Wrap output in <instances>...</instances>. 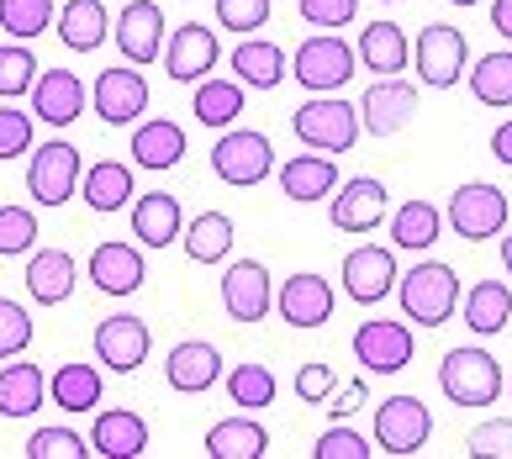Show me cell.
<instances>
[{"label":"cell","instance_id":"6da1fadb","mask_svg":"<svg viewBox=\"0 0 512 459\" xmlns=\"http://www.w3.org/2000/svg\"><path fill=\"white\" fill-rule=\"evenodd\" d=\"M396 301H402V317L417 328H444L460 312V275L444 259H423L396 280Z\"/></svg>","mask_w":512,"mask_h":459},{"label":"cell","instance_id":"7a4b0ae2","mask_svg":"<svg viewBox=\"0 0 512 459\" xmlns=\"http://www.w3.org/2000/svg\"><path fill=\"white\" fill-rule=\"evenodd\" d=\"M291 132L301 138V148H317V153H349L359 143V132H365V122H359V106H349L344 95H312V101L296 106L291 117Z\"/></svg>","mask_w":512,"mask_h":459},{"label":"cell","instance_id":"3957f363","mask_svg":"<svg viewBox=\"0 0 512 459\" xmlns=\"http://www.w3.org/2000/svg\"><path fill=\"white\" fill-rule=\"evenodd\" d=\"M439 391L454 401V407H491V401L507 391V380H502L497 354L460 343V349H449L439 359Z\"/></svg>","mask_w":512,"mask_h":459},{"label":"cell","instance_id":"277c9868","mask_svg":"<svg viewBox=\"0 0 512 459\" xmlns=\"http://www.w3.org/2000/svg\"><path fill=\"white\" fill-rule=\"evenodd\" d=\"M212 175L238 185V190L264 185L275 175V143L254 127H227L217 138V148H212Z\"/></svg>","mask_w":512,"mask_h":459},{"label":"cell","instance_id":"5b68a950","mask_svg":"<svg viewBox=\"0 0 512 459\" xmlns=\"http://www.w3.org/2000/svg\"><path fill=\"white\" fill-rule=\"evenodd\" d=\"M291 74L312 95H333V90H344L354 74H359V53L344 43V37L317 32V37H307V43L291 53Z\"/></svg>","mask_w":512,"mask_h":459},{"label":"cell","instance_id":"8992f818","mask_svg":"<svg viewBox=\"0 0 512 459\" xmlns=\"http://www.w3.org/2000/svg\"><path fill=\"white\" fill-rule=\"evenodd\" d=\"M412 64H417V80L428 90H454L465 80V64H470L465 32L449 27V22H428L412 43Z\"/></svg>","mask_w":512,"mask_h":459},{"label":"cell","instance_id":"52a82bcc","mask_svg":"<svg viewBox=\"0 0 512 459\" xmlns=\"http://www.w3.org/2000/svg\"><path fill=\"white\" fill-rule=\"evenodd\" d=\"M85 180V169H80V148L64 143V138H53L43 148H32V164H27V196L37 206H64L74 201V190H80Z\"/></svg>","mask_w":512,"mask_h":459},{"label":"cell","instance_id":"ba28073f","mask_svg":"<svg viewBox=\"0 0 512 459\" xmlns=\"http://www.w3.org/2000/svg\"><path fill=\"white\" fill-rule=\"evenodd\" d=\"M444 222L454 227V238L465 243H481V238H497L507 227V196L491 180H470L449 196V212Z\"/></svg>","mask_w":512,"mask_h":459},{"label":"cell","instance_id":"9c48e42d","mask_svg":"<svg viewBox=\"0 0 512 459\" xmlns=\"http://www.w3.org/2000/svg\"><path fill=\"white\" fill-rule=\"evenodd\" d=\"M417 354V338L407 322H359L354 328V359L365 365L370 375H402Z\"/></svg>","mask_w":512,"mask_h":459},{"label":"cell","instance_id":"30bf717a","mask_svg":"<svg viewBox=\"0 0 512 459\" xmlns=\"http://www.w3.org/2000/svg\"><path fill=\"white\" fill-rule=\"evenodd\" d=\"M148 349H154V333H148V322L143 317H132V312H111L96 322V359L106 370H117V375H138L143 370V359Z\"/></svg>","mask_w":512,"mask_h":459},{"label":"cell","instance_id":"8fae6325","mask_svg":"<svg viewBox=\"0 0 512 459\" xmlns=\"http://www.w3.org/2000/svg\"><path fill=\"white\" fill-rule=\"evenodd\" d=\"M396 280H402V270H396V254L381 243H359L344 254V296L354 306H375L386 301L396 291Z\"/></svg>","mask_w":512,"mask_h":459},{"label":"cell","instance_id":"7c38bea8","mask_svg":"<svg viewBox=\"0 0 512 459\" xmlns=\"http://www.w3.org/2000/svg\"><path fill=\"white\" fill-rule=\"evenodd\" d=\"M412 117H417V85H407L402 74H386V80H375L359 95V122H365V132L381 143L396 138Z\"/></svg>","mask_w":512,"mask_h":459},{"label":"cell","instance_id":"4fadbf2b","mask_svg":"<svg viewBox=\"0 0 512 459\" xmlns=\"http://www.w3.org/2000/svg\"><path fill=\"white\" fill-rule=\"evenodd\" d=\"M386 206H391V196H386L381 180L354 175V180H344V190H333V196H328V217H333L338 233L365 238V233H375V227L386 222Z\"/></svg>","mask_w":512,"mask_h":459},{"label":"cell","instance_id":"5bb4252c","mask_svg":"<svg viewBox=\"0 0 512 459\" xmlns=\"http://www.w3.org/2000/svg\"><path fill=\"white\" fill-rule=\"evenodd\" d=\"M433 433V412L417 396H386L375 407V444L386 454H417Z\"/></svg>","mask_w":512,"mask_h":459},{"label":"cell","instance_id":"9a60e30c","mask_svg":"<svg viewBox=\"0 0 512 459\" xmlns=\"http://www.w3.org/2000/svg\"><path fill=\"white\" fill-rule=\"evenodd\" d=\"M222 306L233 322H264L275 306V280L259 259H233L222 275Z\"/></svg>","mask_w":512,"mask_h":459},{"label":"cell","instance_id":"2e32d148","mask_svg":"<svg viewBox=\"0 0 512 459\" xmlns=\"http://www.w3.org/2000/svg\"><path fill=\"white\" fill-rule=\"evenodd\" d=\"M111 37H117V48H122V59L127 64H154L164 59V11H159V0H127L122 16H117V27H111Z\"/></svg>","mask_w":512,"mask_h":459},{"label":"cell","instance_id":"e0dca14e","mask_svg":"<svg viewBox=\"0 0 512 459\" xmlns=\"http://www.w3.org/2000/svg\"><path fill=\"white\" fill-rule=\"evenodd\" d=\"M90 101H96V117L106 127H132L148 111V80L132 69H101L96 85H90Z\"/></svg>","mask_w":512,"mask_h":459},{"label":"cell","instance_id":"ac0fdd59","mask_svg":"<svg viewBox=\"0 0 512 459\" xmlns=\"http://www.w3.org/2000/svg\"><path fill=\"white\" fill-rule=\"evenodd\" d=\"M206 69H217V32L201 22L175 27V37L164 43V74L175 85H201Z\"/></svg>","mask_w":512,"mask_h":459},{"label":"cell","instance_id":"d6986e66","mask_svg":"<svg viewBox=\"0 0 512 459\" xmlns=\"http://www.w3.org/2000/svg\"><path fill=\"white\" fill-rule=\"evenodd\" d=\"M275 312L291 322V328H322V322L333 317V285L322 280V275H312V270H296L286 285L275 291Z\"/></svg>","mask_w":512,"mask_h":459},{"label":"cell","instance_id":"ffe728a7","mask_svg":"<svg viewBox=\"0 0 512 459\" xmlns=\"http://www.w3.org/2000/svg\"><path fill=\"white\" fill-rule=\"evenodd\" d=\"M217 375H222V354H217V343H206V338H185L164 359V380H169V391H180V396L212 391Z\"/></svg>","mask_w":512,"mask_h":459},{"label":"cell","instance_id":"44dd1931","mask_svg":"<svg viewBox=\"0 0 512 459\" xmlns=\"http://www.w3.org/2000/svg\"><path fill=\"white\" fill-rule=\"evenodd\" d=\"M90 280H96V291H106V296H132V291H143L148 264L132 243L106 238V243L90 248Z\"/></svg>","mask_w":512,"mask_h":459},{"label":"cell","instance_id":"7402d4cb","mask_svg":"<svg viewBox=\"0 0 512 459\" xmlns=\"http://www.w3.org/2000/svg\"><path fill=\"white\" fill-rule=\"evenodd\" d=\"M85 111V80L74 69H43L32 85V117L48 127H69Z\"/></svg>","mask_w":512,"mask_h":459},{"label":"cell","instance_id":"603a6c76","mask_svg":"<svg viewBox=\"0 0 512 459\" xmlns=\"http://www.w3.org/2000/svg\"><path fill=\"white\" fill-rule=\"evenodd\" d=\"M74 280H80V264H74L69 248H32V259H27V296L37 306L69 301Z\"/></svg>","mask_w":512,"mask_h":459},{"label":"cell","instance_id":"cb8c5ba5","mask_svg":"<svg viewBox=\"0 0 512 459\" xmlns=\"http://www.w3.org/2000/svg\"><path fill=\"white\" fill-rule=\"evenodd\" d=\"M275 175H280V190H286L296 206L328 201L333 190H338V164L328 159V153H291Z\"/></svg>","mask_w":512,"mask_h":459},{"label":"cell","instance_id":"d4e9b609","mask_svg":"<svg viewBox=\"0 0 512 459\" xmlns=\"http://www.w3.org/2000/svg\"><path fill=\"white\" fill-rule=\"evenodd\" d=\"M132 233H138L143 248H169L175 238H185L180 196H169V190H148V196H138L132 201Z\"/></svg>","mask_w":512,"mask_h":459},{"label":"cell","instance_id":"484cf974","mask_svg":"<svg viewBox=\"0 0 512 459\" xmlns=\"http://www.w3.org/2000/svg\"><path fill=\"white\" fill-rule=\"evenodd\" d=\"M90 449L106 459H138V454H148V423L127 407H106L90 423Z\"/></svg>","mask_w":512,"mask_h":459},{"label":"cell","instance_id":"4316f807","mask_svg":"<svg viewBox=\"0 0 512 459\" xmlns=\"http://www.w3.org/2000/svg\"><path fill=\"white\" fill-rule=\"evenodd\" d=\"M359 69H370V74H402L412 64V43H407V32L396 27V22H370L365 32H359Z\"/></svg>","mask_w":512,"mask_h":459},{"label":"cell","instance_id":"83f0119b","mask_svg":"<svg viewBox=\"0 0 512 459\" xmlns=\"http://www.w3.org/2000/svg\"><path fill=\"white\" fill-rule=\"evenodd\" d=\"M460 312H465L470 333L497 338L502 328H512V291L502 280H476V285H470V296H460Z\"/></svg>","mask_w":512,"mask_h":459},{"label":"cell","instance_id":"f1b7e54d","mask_svg":"<svg viewBox=\"0 0 512 459\" xmlns=\"http://www.w3.org/2000/svg\"><path fill=\"white\" fill-rule=\"evenodd\" d=\"M80 201L90 206V212H122V206L132 201V169L122 159H96L85 169V180H80Z\"/></svg>","mask_w":512,"mask_h":459},{"label":"cell","instance_id":"f546056e","mask_svg":"<svg viewBox=\"0 0 512 459\" xmlns=\"http://www.w3.org/2000/svg\"><path fill=\"white\" fill-rule=\"evenodd\" d=\"M106 37H111V11L101 0H69L59 11V43L69 53H96Z\"/></svg>","mask_w":512,"mask_h":459},{"label":"cell","instance_id":"4dcf8cb0","mask_svg":"<svg viewBox=\"0 0 512 459\" xmlns=\"http://www.w3.org/2000/svg\"><path fill=\"white\" fill-rule=\"evenodd\" d=\"M233 74L243 85H254V90H275L280 80H286V48L270 43V37H243V43L233 48Z\"/></svg>","mask_w":512,"mask_h":459},{"label":"cell","instance_id":"1f68e13d","mask_svg":"<svg viewBox=\"0 0 512 459\" xmlns=\"http://www.w3.org/2000/svg\"><path fill=\"white\" fill-rule=\"evenodd\" d=\"M444 233V212L433 201H402L391 212V243L407 248V254H428Z\"/></svg>","mask_w":512,"mask_h":459},{"label":"cell","instance_id":"d6a6232c","mask_svg":"<svg viewBox=\"0 0 512 459\" xmlns=\"http://www.w3.org/2000/svg\"><path fill=\"white\" fill-rule=\"evenodd\" d=\"M185 159V132L175 122H138V132H132V164L138 169H175Z\"/></svg>","mask_w":512,"mask_h":459},{"label":"cell","instance_id":"836d02e7","mask_svg":"<svg viewBox=\"0 0 512 459\" xmlns=\"http://www.w3.org/2000/svg\"><path fill=\"white\" fill-rule=\"evenodd\" d=\"M206 454L212 459H264L270 454V433L259 417H227L206 433Z\"/></svg>","mask_w":512,"mask_h":459},{"label":"cell","instance_id":"e575fe53","mask_svg":"<svg viewBox=\"0 0 512 459\" xmlns=\"http://www.w3.org/2000/svg\"><path fill=\"white\" fill-rule=\"evenodd\" d=\"M48 375L37 365H0V417H32L43 407Z\"/></svg>","mask_w":512,"mask_h":459},{"label":"cell","instance_id":"d590c367","mask_svg":"<svg viewBox=\"0 0 512 459\" xmlns=\"http://www.w3.org/2000/svg\"><path fill=\"white\" fill-rule=\"evenodd\" d=\"M48 396H53V407H64V412L101 407V370L96 365H59L48 375Z\"/></svg>","mask_w":512,"mask_h":459},{"label":"cell","instance_id":"8d00e7d4","mask_svg":"<svg viewBox=\"0 0 512 459\" xmlns=\"http://www.w3.org/2000/svg\"><path fill=\"white\" fill-rule=\"evenodd\" d=\"M185 254L196 264H217L233 254V217L227 212H201L185 222Z\"/></svg>","mask_w":512,"mask_h":459},{"label":"cell","instance_id":"74e56055","mask_svg":"<svg viewBox=\"0 0 512 459\" xmlns=\"http://www.w3.org/2000/svg\"><path fill=\"white\" fill-rule=\"evenodd\" d=\"M191 111L201 127H233L243 117V80H201Z\"/></svg>","mask_w":512,"mask_h":459},{"label":"cell","instance_id":"f35d334b","mask_svg":"<svg viewBox=\"0 0 512 459\" xmlns=\"http://www.w3.org/2000/svg\"><path fill=\"white\" fill-rule=\"evenodd\" d=\"M470 95L481 106H512V53L507 48L476 59V69H470Z\"/></svg>","mask_w":512,"mask_h":459},{"label":"cell","instance_id":"ab89813d","mask_svg":"<svg viewBox=\"0 0 512 459\" xmlns=\"http://www.w3.org/2000/svg\"><path fill=\"white\" fill-rule=\"evenodd\" d=\"M275 370L270 365H238V370H227V396H233V407L243 412H264V407H275Z\"/></svg>","mask_w":512,"mask_h":459},{"label":"cell","instance_id":"60d3db41","mask_svg":"<svg viewBox=\"0 0 512 459\" xmlns=\"http://www.w3.org/2000/svg\"><path fill=\"white\" fill-rule=\"evenodd\" d=\"M37 59L27 43H0V101H16V95H32L37 85Z\"/></svg>","mask_w":512,"mask_h":459},{"label":"cell","instance_id":"b9f144b4","mask_svg":"<svg viewBox=\"0 0 512 459\" xmlns=\"http://www.w3.org/2000/svg\"><path fill=\"white\" fill-rule=\"evenodd\" d=\"M48 22H53V0H0V27H6L16 43L43 37Z\"/></svg>","mask_w":512,"mask_h":459},{"label":"cell","instance_id":"7bdbcfd3","mask_svg":"<svg viewBox=\"0 0 512 459\" xmlns=\"http://www.w3.org/2000/svg\"><path fill=\"white\" fill-rule=\"evenodd\" d=\"M27 459H85L90 454V438H80L74 428H37L27 438Z\"/></svg>","mask_w":512,"mask_h":459},{"label":"cell","instance_id":"ee69618b","mask_svg":"<svg viewBox=\"0 0 512 459\" xmlns=\"http://www.w3.org/2000/svg\"><path fill=\"white\" fill-rule=\"evenodd\" d=\"M37 248V217L27 206H0V259L32 254Z\"/></svg>","mask_w":512,"mask_h":459},{"label":"cell","instance_id":"f6af8a7d","mask_svg":"<svg viewBox=\"0 0 512 459\" xmlns=\"http://www.w3.org/2000/svg\"><path fill=\"white\" fill-rule=\"evenodd\" d=\"M32 127H37L32 111H16L11 101H0V164L32 153Z\"/></svg>","mask_w":512,"mask_h":459},{"label":"cell","instance_id":"bcb514c9","mask_svg":"<svg viewBox=\"0 0 512 459\" xmlns=\"http://www.w3.org/2000/svg\"><path fill=\"white\" fill-rule=\"evenodd\" d=\"M27 343H32L27 306L11 301V296H0V365H6V359H16V354H27Z\"/></svg>","mask_w":512,"mask_h":459},{"label":"cell","instance_id":"7dc6e473","mask_svg":"<svg viewBox=\"0 0 512 459\" xmlns=\"http://www.w3.org/2000/svg\"><path fill=\"white\" fill-rule=\"evenodd\" d=\"M465 449L476 459H512V417H486L481 428H470Z\"/></svg>","mask_w":512,"mask_h":459},{"label":"cell","instance_id":"c3c4849f","mask_svg":"<svg viewBox=\"0 0 512 459\" xmlns=\"http://www.w3.org/2000/svg\"><path fill=\"white\" fill-rule=\"evenodd\" d=\"M370 454L375 449L354 428H344V423H333L328 433H317V444H312V459H370Z\"/></svg>","mask_w":512,"mask_h":459},{"label":"cell","instance_id":"681fc988","mask_svg":"<svg viewBox=\"0 0 512 459\" xmlns=\"http://www.w3.org/2000/svg\"><path fill=\"white\" fill-rule=\"evenodd\" d=\"M264 22H270V0H217V27H227V32L249 37Z\"/></svg>","mask_w":512,"mask_h":459},{"label":"cell","instance_id":"f907efd6","mask_svg":"<svg viewBox=\"0 0 512 459\" xmlns=\"http://www.w3.org/2000/svg\"><path fill=\"white\" fill-rule=\"evenodd\" d=\"M338 391V375L333 365H301L296 370V396H301V407H322Z\"/></svg>","mask_w":512,"mask_h":459},{"label":"cell","instance_id":"816d5d0a","mask_svg":"<svg viewBox=\"0 0 512 459\" xmlns=\"http://www.w3.org/2000/svg\"><path fill=\"white\" fill-rule=\"evenodd\" d=\"M359 0H301V22L307 27H349Z\"/></svg>","mask_w":512,"mask_h":459},{"label":"cell","instance_id":"f5cc1de1","mask_svg":"<svg viewBox=\"0 0 512 459\" xmlns=\"http://www.w3.org/2000/svg\"><path fill=\"white\" fill-rule=\"evenodd\" d=\"M370 401V391H365V380H344V386H338L333 396H328V417L333 423H349V417L359 412Z\"/></svg>","mask_w":512,"mask_h":459},{"label":"cell","instance_id":"db71d44e","mask_svg":"<svg viewBox=\"0 0 512 459\" xmlns=\"http://www.w3.org/2000/svg\"><path fill=\"white\" fill-rule=\"evenodd\" d=\"M491 159L512 169V122H502L497 132H491Z\"/></svg>","mask_w":512,"mask_h":459},{"label":"cell","instance_id":"11a10c76","mask_svg":"<svg viewBox=\"0 0 512 459\" xmlns=\"http://www.w3.org/2000/svg\"><path fill=\"white\" fill-rule=\"evenodd\" d=\"M491 27L512 43V0H491Z\"/></svg>","mask_w":512,"mask_h":459},{"label":"cell","instance_id":"9f6ffc18","mask_svg":"<svg viewBox=\"0 0 512 459\" xmlns=\"http://www.w3.org/2000/svg\"><path fill=\"white\" fill-rule=\"evenodd\" d=\"M502 264H507V275H512V233L502 238Z\"/></svg>","mask_w":512,"mask_h":459},{"label":"cell","instance_id":"6f0895ef","mask_svg":"<svg viewBox=\"0 0 512 459\" xmlns=\"http://www.w3.org/2000/svg\"><path fill=\"white\" fill-rule=\"evenodd\" d=\"M449 6H481V0H449Z\"/></svg>","mask_w":512,"mask_h":459},{"label":"cell","instance_id":"680465c9","mask_svg":"<svg viewBox=\"0 0 512 459\" xmlns=\"http://www.w3.org/2000/svg\"><path fill=\"white\" fill-rule=\"evenodd\" d=\"M381 6H386V0H381Z\"/></svg>","mask_w":512,"mask_h":459}]
</instances>
